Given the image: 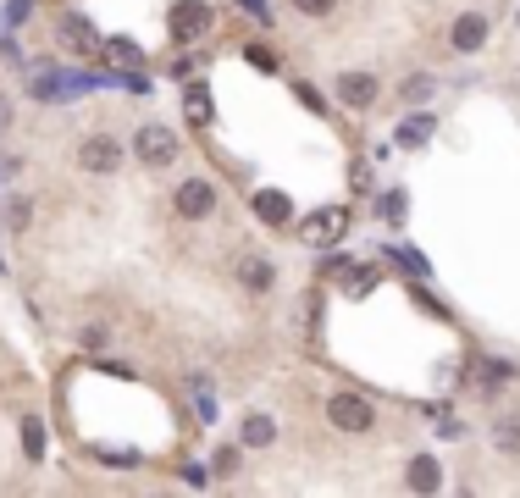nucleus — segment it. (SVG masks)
I'll use <instances>...</instances> for the list:
<instances>
[{"mask_svg": "<svg viewBox=\"0 0 520 498\" xmlns=\"http://www.w3.org/2000/svg\"><path fill=\"white\" fill-rule=\"evenodd\" d=\"M78 166H83V172H117V166H122V144L111 139V133H89V139L78 144Z\"/></svg>", "mask_w": 520, "mask_h": 498, "instance_id": "nucleus-5", "label": "nucleus"}, {"mask_svg": "<svg viewBox=\"0 0 520 498\" xmlns=\"http://www.w3.org/2000/svg\"><path fill=\"white\" fill-rule=\"evenodd\" d=\"M338 0H294V12H305V17H327Z\"/></svg>", "mask_w": 520, "mask_h": 498, "instance_id": "nucleus-21", "label": "nucleus"}, {"mask_svg": "<svg viewBox=\"0 0 520 498\" xmlns=\"http://www.w3.org/2000/svg\"><path fill=\"white\" fill-rule=\"evenodd\" d=\"M172 211H178L183 222H205V216L216 211V189L205 178H189L178 194H172Z\"/></svg>", "mask_w": 520, "mask_h": 498, "instance_id": "nucleus-4", "label": "nucleus"}, {"mask_svg": "<svg viewBox=\"0 0 520 498\" xmlns=\"http://www.w3.org/2000/svg\"><path fill=\"white\" fill-rule=\"evenodd\" d=\"M343 233H349V205H321V211H310L305 222H299V238L316 244V249L338 244Z\"/></svg>", "mask_w": 520, "mask_h": 498, "instance_id": "nucleus-2", "label": "nucleus"}, {"mask_svg": "<svg viewBox=\"0 0 520 498\" xmlns=\"http://www.w3.org/2000/svg\"><path fill=\"white\" fill-rule=\"evenodd\" d=\"M327 421L338 432H355V438H360V432L377 427V410H371V399H360V393H332V399H327Z\"/></svg>", "mask_w": 520, "mask_h": 498, "instance_id": "nucleus-1", "label": "nucleus"}, {"mask_svg": "<svg viewBox=\"0 0 520 498\" xmlns=\"http://www.w3.org/2000/svg\"><path fill=\"white\" fill-rule=\"evenodd\" d=\"M404 482H410V493H438V487H443V465L432 460V454H415L410 471H404Z\"/></svg>", "mask_w": 520, "mask_h": 498, "instance_id": "nucleus-8", "label": "nucleus"}, {"mask_svg": "<svg viewBox=\"0 0 520 498\" xmlns=\"http://www.w3.org/2000/svg\"><path fill=\"white\" fill-rule=\"evenodd\" d=\"M426 133H432V117H415V122H404V133H399V139H426Z\"/></svg>", "mask_w": 520, "mask_h": 498, "instance_id": "nucleus-23", "label": "nucleus"}, {"mask_svg": "<svg viewBox=\"0 0 520 498\" xmlns=\"http://www.w3.org/2000/svg\"><path fill=\"white\" fill-rule=\"evenodd\" d=\"M509 377H515L509 360H482V366H476V382H482V388H504Z\"/></svg>", "mask_w": 520, "mask_h": 498, "instance_id": "nucleus-15", "label": "nucleus"}, {"mask_svg": "<svg viewBox=\"0 0 520 498\" xmlns=\"http://www.w3.org/2000/svg\"><path fill=\"white\" fill-rule=\"evenodd\" d=\"M205 23H211V12H205L200 0H183L178 12H172V39H194Z\"/></svg>", "mask_w": 520, "mask_h": 498, "instance_id": "nucleus-10", "label": "nucleus"}, {"mask_svg": "<svg viewBox=\"0 0 520 498\" xmlns=\"http://www.w3.org/2000/svg\"><path fill=\"white\" fill-rule=\"evenodd\" d=\"M23 454L28 460H45V427H39V415H23Z\"/></svg>", "mask_w": 520, "mask_h": 498, "instance_id": "nucleus-16", "label": "nucleus"}, {"mask_svg": "<svg viewBox=\"0 0 520 498\" xmlns=\"http://www.w3.org/2000/svg\"><path fill=\"white\" fill-rule=\"evenodd\" d=\"M78 344H83V349H95V355H100V349L111 344V327H100V321H95V327H83V332H78Z\"/></svg>", "mask_w": 520, "mask_h": 498, "instance_id": "nucleus-18", "label": "nucleus"}, {"mask_svg": "<svg viewBox=\"0 0 520 498\" xmlns=\"http://www.w3.org/2000/svg\"><path fill=\"white\" fill-rule=\"evenodd\" d=\"M493 449L498 454H520V421H515V415L493 421Z\"/></svg>", "mask_w": 520, "mask_h": 498, "instance_id": "nucleus-14", "label": "nucleus"}, {"mask_svg": "<svg viewBox=\"0 0 520 498\" xmlns=\"http://www.w3.org/2000/svg\"><path fill=\"white\" fill-rule=\"evenodd\" d=\"M189 117H194V122L211 117V100H205V89H189Z\"/></svg>", "mask_w": 520, "mask_h": 498, "instance_id": "nucleus-20", "label": "nucleus"}, {"mask_svg": "<svg viewBox=\"0 0 520 498\" xmlns=\"http://www.w3.org/2000/svg\"><path fill=\"white\" fill-rule=\"evenodd\" d=\"M111 56H117V61H139V45H133V39H111Z\"/></svg>", "mask_w": 520, "mask_h": 498, "instance_id": "nucleus-24", "label": "nucleus"}, {"mask_svg": "<svg viewBox=\"0 0 520 498\" xmlns=\"http://www.w3.org/2000/svg\"><path fill=\"white\" fill-rule=\"evenodd\" d=\"M56 34H61V45H67V50H95V45H100V34L83 23V17H61Z\"/></svg>", "mask_w": 520, "mask_h": 498, "instance_id": "nucleus-12", "label": "nucleus"}, {"mask_svg": "<svg viewBox=\"0 0 520 498\" xmlns=\"http://www.w3.org/2000/svg\"><path fill=\"white\" fill-rule=\"evenodd\" d=\"M133 155H139L144 166H166V161H178V133L166 128V122H144V128L133 133Z\"/></svg>", "mask_w": 520, "mask_h": 498, "instance_id": "nucleus-3", "label": "nucleus"}, {"mask_svg": "<svg viewBox=\"0 0 520 498\" xmlns=\"http://www.w3.org/2000/svg\"><path fill=\"white\" fill-rule=\"evenodd\" d=\"M249 67H260V72H277V56H272V50H260V45H249Z\"/></svg>", "mask_w": 520, "mask_h": 498, "instance_id": "nucleus-22", "label": "nucleus"}, {"mask_svg": "<svg viewBox=\"0 0 520 498\" xmlns=\"http://www.w3.org/2000/svg\"><path fill=\"white\" fill-rule=\"evenodd\" d=\"M382 216H393V222H399V216H404V194H388V200H382Z\"/></svg>", "mask_w": 520, "mask_h": 498, "instance_id": "nucleus-25", "label": "nucleus"}, {"mask_svg": "<svg viewBox=\"0 0 520 498\" xmlns=\"http://www.w3.org/2000/svg\"><path fill=\"white\" fill-rule=\"evenodd\" d=\"M255 216H260V222H288V200H283V194H277V189H260L255 194Z\"/></svg>", "mask_w": 520, "mask_h": 498, "instance_id": "nucleus-13", "label": "nucleus"}, {"mask_svg": "<svg viewBox=\"0 0 520 498\" xmlns=\"http://www.w3.org/2000/svg\"><path fill=\"white\" fill-rule=\"evenodd\" d=\"M272 438H277L272 415H244V427H238V443H244V449H266Z\"/></svg>", "mask_w": 520, "mask_h": 498, "instance_id": "nucleus-11", "label": "nucleus"}, {"mask_svg": "<svg viewBox=\"0 0 520 498\" xmlns=\"http://www.w3.org/2000/svg\"><path fill=\"white\" fill-rule=\"evenodd\" d=\"M244 6H249V12H260V17H266V0H244Z\"/></svg>", "mask_w": 520, "mask_h": 498, "instance_id": "nucleus-27", "label": "nucleus"}, {"mask_svg": "<svg viewBox=\"0 0 520 498\" xmlns=\"http://www.w3.org/2000/svg\"><path fill=\"white\" fill-rule=\"evenodd\" d=\"M449 45L460 50V56L482 50V45H487V17H482V12H465V17H454V28H449Z\"/></svg>", "mask_w": 520, "mask_h": 498, "instance_id": "nucleus-7", "label": "nucleus"}, {"mask_svg": "<svg viewBox=\"0 0 520 498\" xmlns=\"http://www.w3.org/2000/svg\"><path fill=\"white\" fill-rule=\"evenodd\" d=\"M28 222H34V205H28L23 194H12V200H6V227H12V233H28Z\"/></svg>", "mask_w": 520, "mask_h": 498, "instance_id": "nucleus-17", "label": "nucleus"}, {"mask_svg": "<svg viewBox=\"0 0 520 498\" xmlns=\"http://www.w3.org/2000/svg\"><path fill=\"white\" fill-rule=\"evenodd\" d=\"M6 128H12V100L0 95V133H6Z\"/></svg>", "mask_w": 520, "mask_h": 498, "instance_id": "nucleus-26", "label": "nucleus"}, {"mask_svg": "<svg viewBox=\"0 0 520 498\" xmlns=\"http://www.w3.org/2000/svg\"><path fill=\"white\" fill-rule=\"evenodd\" d=\"M377 95H382V83L371 78V72H343V78H338V100H343L349 111L377 106Z\"/></svg>", "mask_w": 520, "mask_h": 498, "instance_id": "nucleus-6", "label": "nucleus"}, {"mask_svg": "<svg viewBox=\"0 0 520 498\" xmlns=\"http://www.w3.org/2000/svg\"><path fill=\"white\" fill-rule=\"evenodd\" d=\"M238 283H244L249 294H266V288L277 283V272H272V261H260V255H244V261H238Z\"/></svg>", "mask_w": 520, "mask_h": 498, "instance_id": "nucleus-9", "label": "nucleus"}, {"mask_svg": "<svg viewBox=\"0 0 520 498\" xmlns=\"http://www.w3.org/2000/svg\"><path fill=\"white\" fill-rule=\"evenodd\" d=\"M211 471H216V476H233V471H238V449H216Z\"/></svg>", "mask_w": 520, "mask_h": 498, "instance_id": "nucleus-19", "label": "nucleus"}]
</instances>
